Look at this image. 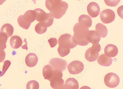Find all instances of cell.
Listing matches in <instances>:
<instances>
[{"label":"cell","mask_w":123,"mask_h":89,"mask_svg":"<svg viewBox=\"0 0 123 89\" xmlns=\"http://www.w3.org/2000/svg\"><path fill=\"white\" fill-rule=\"evenodd\" d=\"M80 89H91V88L88 86H85L81 87Z\"/></svg>","instance_id":"cell-32"},{"label":"cell","mask_w":123,"mask_h":89,"mask_svg":"<svg viewBox=\"0 0 123 89\" xmlns=\"http://www.w3.org/2000/svg\"><path fill=\"white\" fill-rule=\"evenodd\" d=\"M45 6L51 16L57 19L65 15L68 8V4L61 0H47Z\"/></svg>","instance_id":"cell-1"},{"label":"cell","mask_w":123,"mask_h":89,"mask_svg":"<svg viewBox=\"0 0 123 89\" xmlns=\"http://www.w3.org/2000/svg\"><path fill=\"white\" fill-rule=\"evenodd\" d=\"M87 10L89 16L92 18H96L100 13V7L97 3L92 2L87 6Z\"/></svg>","instance_id":"cell-12"},{"label":"cell","mask_w":123,"mask_h":89,"mask_svg":"<svg viewBox=\"0 0 123 89\" xmlns=\"http://www.w3.org/2000/svg\"><path fill=\"white\" fill-rule=\"evenodd\" d=\"M62 72L58 70H54V73L50 80V85L53 89L58 88L64 84V81L62 79Z\"/></svg>","instance_id":"cell-7"},{"label":"cell","mask_w":123,"mask_h":89,"mask_svg":"<svg viewBox=\"0 0 123 89\" xmlns=\"http://www.w3.org/2000/svg\"><path fill=\"white\" fill-rule=\"evenodd\" d=\"M113 60L108 57L105 54L100 55L97 59V62L100 65L105 67H108L112 64Z\"/></svg>","instance_id":"cell-15"},{"label":"cell","mask_w":123,"mask_h":89,"mask_svg":"<svg viewBox=\"0 0 123 89\" xmlns=\"http://www.w3.org/2000/svg\"><path fill=\"white\" fill-rule=\"evenodd\" d=\"M38 60V59L36 54L34 53H30L25 57V64L29 67H34L36 65Z\"/></svg>","instance_id":"cell-14"},{"label":"cell","mask_w":123,"mask_h":89,"mask_svg":"<svg viewBox=\"0 0 123 89\" xmlns=\"http://www.w3.org/2000/svg\"><path fill=\"white\" fill-rule=\"evenodd\" d=\"M36 13V20L42 23L47 27L53 24L54 18L50 13H45L42 9L38 8L34 10Z\"/></svg>","instance_id":"cell-5"},{"label":"cell","mask_w":123,"mask_h":89,"mask_svg":"<svg viewBox=\"0 0 123 89\" xmlns=\"http://www.w3.org/2000/svg\"><path fill=\"white\" fill-rule=\"evenodd\" d=\"M67 89V88H66V86H65V84H64L63 85H62V86H61L60 87H59L58 88H56V89Z\"/></svg>","instance_id":"cell-31"},{"label":"cell","mask_w":123,"mask_h":89,"mask_svg":"<svg viewBox=\"0 0 123 89\" xmlns=\"http://www.w3.org/2000/svg\"><path fill=\"white\" fill-rule=\"evenodd\" d=\"M101 37L98 35L94 30L89 31L87 36V39L89 43L93 44L98 43L99 42Z\"/></svg>","instance_id":"cell-16"},{"label":"cell","mask_w":123,"mask_h":89,"mask_svg":"<svg viewBox=\"0 0 123 89\" xmlns=\"http://www.w3.org/2000/svg\"><path fill=\"white\" fill-rule=\"evenodd\" d=\"M48 42L51 47L53 48L57 45L58 41L56 38H51L48 40Z\"/></svg>","instance_id":"cell-28"},{"label":"cell","mask_w":123,"mask_h":89,"mask_svg":"<svg viewBox=\"0 0 123 89\" xmlns=\"http://www.w3.org/2000/svg\"><path fill=\"white\" fill-rule=\"evenodd\" d=\"M65 85L67 89H79V84L78 81L73 78H70L67 79Z\"/></svg>","instance_id":"cell-22"},{"label":"cell","mask_w":123,"mask_h":89,"mask_svg":"<svg viewBox=\"0 0 123 89\" xmlns=\"http://www.w3.org/2000/svg\"><path fill=\"white\" fill-rule=\"evenodd\" d=\"M40 85L36 81L31 80L27 83L26 86L27 89H39Z\"/></svg>","instance_id":"cell-25"},{"label":"cell","mask_w":123,"mask_h":89,"mask_svg":"<svg viewBox=\"0 0 123 89\" xmlns=\"http://www.w3.org/2000/svg\"><path fill=\"white\" fill-rule=\"evenodd\" d=\"M5 1V0H0V5H2Z\"/></svg>","instance_id":"cell-33"},{"label":"cell","mask_w":123,"mask_h":89,"mask_svg":"<svg viewBox=\"0 0 123 89\" xmlns=\"http://www.w3.org/2000/svg\"><path fill=\"white\" fill-rule=\"evenodd\" d=\"M36 13L34 10L27 11L24 15L18 17V22L19 26L23 29L28 30L29 28L31 23L36 20Z\"/></svg>","instance_id":"cell-4"},{"label":"cell","mask_w":123,"mask_h":89,"mask_svg":"<svg viewBox=\"0 0 123 89\" xmlns=\"http://www.w3.org/2000/svg\"><path fill=\"white\" fill-rule=\"evenodd\" d=\"M54 73V70L50 65H45L43 70V76L44 79L50 81Z\"/></svg>","instance_id":"cell-19"},{"label":"cell","mask_w":123,"mask_h":89,"mask_svg":"<svg viewBox=\"0 0 123 89\" xmlns=\"http://www.w3.org/2000/svg\"><path fill=\"white\" fill-rule=\"evenodd\" d=\"M67 69L70 74H79L83 70L84 65L80 61L74 60L68 65Z\"/></svg>","instance_id":"cell-10"},{"label":"cell","mask_w":123,"mask_h":89,"mask_svg":"<svg viewBox=\"0 0 123 89\" xmlns=\"http://www.w3.org/2000/svg\"><path fill=\"white\" fill-rule=\"evenodd\" d=\"M11 63L9 60H6L4 63V65L3 66L2 70L0 71V77H2L5 74L6 72L9 67Z\"/></svg>","instance_id":"cell-26"},{"label":"cell","mask_w":123,"mask_h":89,"mask_svg":"<svg viewBox=\"0 0 123 89\" xmlns=\"http://www.w3.org/2000/svg\"><path fill=\"white\" fill-rule=\"evenodd\" d=\"M96 31L101 38H104L107 36L108 31L105 26L101 23H98L96 26Z\"/></svg>","instance_id":"cell-18"},{"label":"cell","mask_w":123,"mask_h":89,"mask_svg":"<svg viewBox=\"0 0 123 89\" xmlns=\"http://www.w3.org/2000/svg\"><path fill=\"white\" fill-rule=\"evenodd\" d=\"M101 50V46L99 43L92 44V47L88 48L86 52L85 57L89 62H94L96 60L99 56V52Z\"/></svg>","instance_id":"cell-6"},{"label":"cell","mask_w":123,"mask_h":89,"mask_svg":"<svg viewBox=\"0 0 123 89\" xmlns=\"http://www.w3.org/2000/svg\"><path fill=\"white\" fill-rule=\"evenodd\" d=\"M105 54L110 58H114L117 55L118 49L117 46L113 44H109L104 49Z\"/></svg>","instance_id":"cell-13"},{"label":"cell","mask_w":123,"mask_h":89,"mask_svg":"<svg viewBox=\"0 0 123 89\" xmlns=\"http://www.w3.org/2000/svg\"><path fill=\"white\" fill-rule=\"evenodd\" d=\"M72 35L65 34L62 35L58 40L59 46L58 53L61 57H64L69 54L70 49L76 47L77 45L74 44L72 40Z\"/></svg>","instance_id":"cell-3"},{"label":"cell","mask_w":123,"mask_h":89,"mask_svg":"<svg viewBox=\"0 0 123 89\" xmlns=\"http://www.w3.org/2000/svg\"><path fill=\"white\" fill-rule=\"evenodd\" d=\"M105 3L107 5L109 6L115 7L117 6L120 2V0H105Z\"/></svg>","instance_id":"cell-27"},{"label":"cell","mask_w":123,"mask_h":89,"mask_svg":"<svg viewBox=\"0 0 123 89\" xmlns=\"http://www.w3.org/2000/svg\"><path fill=\"white\" fill-rule=\"evenodd\" d=\"M23 41L21 38L18 36H14L11 37L10 44L13 49H17L21 47Z\"/></svg>","instance_id":"cell-20"},{"label":"cell","mask_w":123,"mask_h":89,"mask_svg":"<svg viewBox=\"0 0 123 89\" xmlns=\"http://www.w3.org/2000/svg\"><path fill=\"white\" fill-rule=\"evenodd\" d=\"M7 36L3 33L0 32V49L4 50L6 47Z\"/></svg>","instance_id":"cell-24"},{"label":"cell","mask_w":123,"mask_h":89,"mask_svg":"<svg viewBox=\"0 0 123 89\" xmlns=\"http://www.w3.org/2000/svg\"><path fill=\"white\" fill-rule=\"evenodd\" d=\"M74 36L72 40L74 44L81 46H86L89 42L87 39L88 28L79 23H76L73 28Z\"/></svg>","instance_id":"cell-2"},{"label":"cell","mask_w":123,"mask_h":89,"mask_svg":"<svg viewBox=\"0 0 123 89\" xmlns=\"http://www.w3.org/2000/svg\"><path fill=\"white\" fill-rule=\"evenodd\" d=\"M79 23L89 28L92 26V20L90 16L85 14H82L79 17Z\"/></svg>","instance_id":"cell-17"},{"label":"cell","mask_w":123,"mask_h":89,"mask_svg":"<svg viewBox=\"0 0 123 89\" xmlns=\"http://www.w3.org/2000/svg\"><path fill=\"white\" fill-rule=\"evenodd\" d=\"M6 57V53L4 50L0 49V63L4 61Z\"/></svg>","instance_id":"cell-29"},{"label":"cell","mask_w":123,"mask_h":89,"mask_svg":"<svg viewBox=\"0 0 123 89\" xmlns=\"http://www.w3.org/2000/svg\"><path fill=\"white\" fill-rule=\"evenodd\" d=\"M47 30V27L43 24L39 23L36 25L35 31L36 33L39 34H42L46 32Z\"/></svg>","instance_id":"cell-23"},{"label":"cell","mask_w":123,"mask_h":89,"mask_svg":"<svg viewBox=\"0 0 123 89\" xmlns=\"http://www.w3.org/2000/svg\"><path fill=\"white\" fill-rule=\"evenodd\" d=\"M104 81L105 85L107 87L110 88H114L119 84L120 78L116 74L110 73L105 76Z\"/></svg>","instance_id":"cell-8"},{"label":"cell","mask_w":123,"mask_h":89,"mask_svg":"<svg viewBox=\"0 0 123 89\" xmlns=\"http://www.w3.org/2000/svg\"><path fill=\"white\" fill-rule=\"evenodd\" d=\"M117 13L118 16L123 20V6H120L118 8Z\"/></svg>","instance_id":"cell-30"},{"label":"cell","mask_w":123,"mask_h":89,"mask_svg":"<svg viewBox=\"0 0 123 89\" xmlns=\"http://www.w3.org/2000/svg\"><path fill=\"white\" fill-rule=\"evenodd\" d=\"M100 18L103 23L109 24L114 20L115 13L113 10L110 9H106L103 10L100 13Z\"/></svg>","instance_id":"cell-11"},{"label":"cell","mask_w":123,"mask_h":89,"mask_svg":"<svg viewBox=\"0 0 123 89\" xmlns=\"http://www.w3.org/2000/svg\"><path fill=\"white\" fill-rule=\"evenodd\" d=\"M49 64L54 70L63 71L66 70L67 62L65 60L59 58H52L50 60Z\"/></svg>","instance_id":"cell-9"},{"label":"cell","mask_w":123,"mask_h":89,"mask_svg":"<svg viewBox=\"0 0 123 89\" xmlns=\"http://www.w3.org/2000/svg\"><path fill=\"white\" fill-rule=\"evenodd\" d=\"M13 32V27L12 25L9 23L3 25L0 30V32L5 34L8 38L12 36Z\"/></svg>","instance_id":"cell-21"}]
</instances>
